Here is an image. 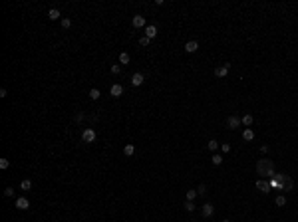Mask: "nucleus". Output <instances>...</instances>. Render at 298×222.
I'll list each match as a JSON object with an SVG mask.
<instances>
[{
  "label": "nucleus",
  "instance_id": "f257e3e1",
  "mask_svg": "<svg viewBox=\"0 0 298 222\" xmlns=\"http://www.w3.org/2000/svg\"><path fill=\"white\" fill-rule=\"evenodd\" d=\"M270 187L280 188V191H292V188H294V181H292L290 175L280 172V175H276L274 178H270Z\"/></svg>",
  "mask_w": 298,
  "mask_h": 222
},
{
  "label": "nucleus",
  "instance_id": "f03ea898",
  "mask_svg": "<svg viewBox=\"0 0 298 222\" xmlns=\"http://www.w3.org/2000/svg\"><path fill=\"white\" fill-rule=\"evenodd\" d=\"M256 172L266 178H274L276 177V171H274V163L270 159H258L256 163Z\"/></svg>",
  "mask_w": 298,
  "mask_h": 222
},
{
  "label": "nucleus",
  "instance_id": "7ed1b4c3",
  "mask_svg": "<svg viewBox=\"0 0 298 222\" xmlns=\"http://www.w3.org/2000/svg\"><path fill=\"white\" fill-rule=\"evenodd\" d=\"M95 137H97V135H95V131H94L91 127L84 129V133H82V141H84V143H94Z\"/></svg>",
  "mask_w": 298,
  "mask_h": 222
},
{
  "label": "nucleus",
  "instance_id": "20e7f679",
  "mask_svg": "<svg viewBox=\"0 0 298 222\" xmlns=\"http://www.w3.org/2000/svg\"><path fill=\"white\" fill-rule=\"evenodd\" d=\"M16 208H18V210H28L30 208L28 198H26V196H18V198H16Z\"/></svg>",
  "mask_w": 298,
  "mask_h": 222
},
{
  "label": "nucleus",
  "instance_id": "39448f33",
  "mask_svg": "<svg viewBox=\"0 0 298 222\" xmlns=\"http://www.w3.org/2000/svg\"><path fill=\"white\" fill-rule=\"evenodd\" d=\"M229 69H231V64L219 66V68H215V75H217V78H225V75L229 73Z\"/></svg>",
  "mask_w": 298,
  "mask_h": 222
},
{
  "label": "nucleus",
  "instance_id": "423d86ee",
  "mask_svg": "<svg viewBox=\"0 0 298 222\" xmlns=\"http://www.w3.org/2000/svg\"><path fill=\"white\" fill-rule=\"evenodd\" d=\"M241 123H242V121H241V119H238L237 115H231L229 119H227V127H229V129H237L238 125H241Z\"/></svg>",
  "mask_w": 298,
  "mask_h": 222
},
{
  "label": "nucleus",
  "instance_id": "0eeeda50",
  "mask_svg": "<svg viewBox=\"0 0 298 222\" xmlns=\"http://www.w3.org/2000/svg\"><path fill=\"white\" fill-rule=\"evenodd\" d=\"M256 188L261 192H268L270 191V182L266 181V178H261V181H256Z\"/></svg>",
  "mask_w": 298,
  "mask_h": 222
},
{
  "label": "nucleus",
  "instance_id": "6e6552de",
  "mask_svg": "<svg viewBox=\"0 0 298 222\" xmlns=\"http://www.w3.org/2000/svg\"><path fill=\"white\" fill-rule=\"evenodd\" d=\"M131 24H133V28H145V18H143V16H139V14H135L133 20H131Z\"/></svg>",
  "mask_w": 298,
  "mask_h": 222
},
{
  "label": "nucleus",
  "instance_id": "1a4fd4ad",
  "mask_svg": "<svg viewBox=\"0 0 298 222\" xmlns=\"http://www.w3.org/2000/svg\"><path fill=\"white\" fill-rule=\"evenodd\" d=\"M110 95H111V97H119V95H123V85L113 83V85H111V89H110Z\"/></svg>",
  "mask_w": 298,
  "mask_h": 222
},
{
  "label": "nucleus",
  "instance_id": "9d476101",
  "mask_svg": "<svg viewBox=\"0 0 298 222\" xmlns=\"http://www.w3.org/2000/svg\"><path fill=\"white\" fill-rule=\"evenodd\" d=\"M213 212H215V206H213L211 202H205V204H203V216H205V218H211Z\"/></svg>",
  "mask_w": 298,
  "mask_h": 222
},
{
  "label": "nucleus",
  "instance_id": "9b49d317",
  "mask_svg": "<svg viewBox=\"0 0 298 222\" xmlns=\"http://www.w3.org/2000/svg\"><path fill=\"white\" fill-rule=\"evenodd\" d=\"M143 82H145L143 73H133V75H131V85H135V87H139Z\"/></svg>",
  "mask_w": 298,
  "mask_h": 222
},
{
  "label": "nucleus",
  "instance_id": "f8f14e48",
  "mask_svg": "<svg viewBox=\"0 0 298 222\" xmlns=\"http://www.w3.org/2000/svg\"><path fill=\"white\" fill-rule=\"evenodd\" d=\"M197 50H199V44H197L195 40H189L187 44H185V52H187V54H193V52H197Z\"/></svg>",
  "mask_w": 298,
  "mask_h": 222
},
{
  "label": "nucleus",
  "instance_id": "ddd939ff",
  "mask_svg": "<svg viewBox=\"0 0 298 222\" xmlns=\"http://www.w3.org/2000/svg\"><path fill=\"white\" fill-rule=\"evenodd\" d=\"M145 36H147L149 40H153V38L157 36V28L155 26H145Z\"/></svg>",
  "mask_w": 298,
  "mask_h": 222
},
{
  "label": "nucleus",
  "instance_id": "4468645a",
  "mask_svg": "<svg viewBox=\"0 0 298 222\" xmlns=\"http://www.w3.org/2000/svg\"><path fill=\"white\" fill-rule=\"evenodd\" d=\"M129 62H131V56H129L127 52H121V54H119V64H123V66H127Z\"/></svg>",
  "mask_w": 298,
  "mask_h": 222
},
{
  "label": "nucleus",
  "instance_id": "2eb2a0df",
  "mask_svg": "<svg viewBox=\"0 0 298 222\" xmlns=\"http://www.w3.org/2000/svg\"><path fill=\"white\" fill-rule=\"evenodd\" d=\"M242 139H245V141H252V139H254V131H252L251 127H247L245 131H242Z\"/></svg>",
  "mask_w": 298,
  "mask_h": 222
},
{
  "label": "nucleus",
  "instance_id": "dca6fc26",
  "mask_svg": "<svg viewBox=\"0 0 298 222\" xmlns=\"http://www.w3.org/2000/svg\"><path fill=\"white\" fill-rule=\"evenodd\" d=\"M48 18L50 20H60V10L58 8H50L48 10Z\"/></svg>",
  "mask_w": 298,
  "mask_h": 222
},
{
  "label": "nucleus",
  "instance_id": "f3484780",
  "mask_svg": "<svg viewBox=\"0 0 298 222\" xmlns=\"http://www.w3.org/2000/svg\"><path fill=\"white\" fill-rule=\"evenodd\" d=\"M241 121H242V125H245V127H251L254 119H252V115H251V113H247V115H242V119H241Z\"/></svg>",
  "mask_w": 298,
  "mask_h": 222
},
{
  "label": "nucleus",
  "instance_id": "a211bd4d",
  "mask_svg": "<svg viewBox=\"0 0 298 222\" xmlns=\"http://www.w3.org/2000/svg\"><path fill=\"white\" fill-rule=\"evenodd\" d=\"M133 153H135V147H133L131 143H127L125 147H123V155H125V157H131Z\"/></svg>",
  "mask_w": 298,
  "mask_h": 222
},
{
  "label": "nucleus",
  "instance_id": "6ab92c4d",
  "mask_svg": "<svg viewBox=\"0 0 298 222\" xmlns=\"http://www.w3.org/2000/svg\"><path fill=\"white\" fill-rule=\"evenodd\" d=\"M20 188H22V191H30V188H32V181H30V178H24V181L20 182Z\"/></svg>",
  "mask_w": 298,
  "mask_h": 222
},
{
  "label": "nucleus",
  "instance_id": "aec40b11",
  "mask_svg": "<svg viewBox=\"0 0 298 222\" xmlns=\"http://www.w3.org/2000/svg\"><path fill=\"white\" fill-rule=\"evenodd\" d=\"M90 97H91V99H94V101H95V99H100V97H101V91L97 89V87L90 89Z\"/></svg>",
  "mask_w": 298,
  "mask_h": 222
},
{
  "label": "nucleus",
  "instance_id": "412c9836",
  "mask_svg": "<svg viewBox=\"0 0 298 222\" xmlns=\"http://www.w3.org/2000/svg\"><path fill=\"white\" fill-rule=\"evenodd\" d=\"M274 202H276V206H286V196H284V194H278Z\"/></svg>",
  "mask_w": 298,
  "mask_h": 222
},
{
  "label": "nucleus",
  "instance_id": "4be33fe9",
  "mask_svg": "<svg viewBox=\"0 0 298 222\" xmlns=\"http://www.w3.org/2000/svg\"><path fill=\"white\" fill-rule=\"evenodd\" d=\"M207 147H209L211 151H217V149H219V141H217V139H211L209 143H207Z\"/></svg>",
  "mask_w": 298,
  "mask_h": 222
},
{
  "label": "nucleus",
  "instance_id": "5701e85b",
  "mask_svg": "<svg viewBox=\"0 0 298 222\" xmlns=\"http://www.w3.org/2000/svg\"><path fill=\"white\" fill-rule=\"evenodd\" d=\"M195 208H197V206H195L193 200H187V202H185V210H187V212H193Z\"/></svg>",
  "mask_w": 298,
  "mask_h": 222
},
{
  "label": "nucleus",
  "instance_id": "b1692460",
  "mask_svg": "<svg viewBox=\"0 0 298 222\" xmlns=\"http://www.w3.org/2000/svg\"><path fill=\"white\" fill-rule=\"evenodd\" d=\"M111 73H113V75L121 73V64H113V66H111Z\"/></svg>",
  "mask_w": 298,
  "mask_h": 222
},
{
  "label": "nucleus",
  "instance_id": "393cba45",
  "mask_svg": "<svg viewBox=\"0 0 298 222\" xmlns=\"http://www.w3.org/2000/svg\"><path fill=\"white\" fill-rule=\"evenodd\" d=\"M197 194H199L197 188H195V191H187V200H195V198H197Z\"/></svg>",
  "mask_w": 298,
  "mask_h": 222
},
{
  "label": "nucleus",
  "instance_id": "a878e982",
  "mask_svg": "<svg viewBox=\"0 0 298 222\" xmlns=\"http://www.w3.org/2000/svg\"><path fill=\"white\" fill-rule=\"evenodd\" d=\"M211 161H213V165L219 167L221 163H223V157H221V155H213V159H211Z\"/></svg>",
  "mask_w": 298,
  "mask_h": 222
},
{
  "label": "nucleus",
  "instance_id": "bb28decb",
  "mask_svg": "<svg viewBox=\"0 0 298 222\" xmlns=\"http://www.w3.org/2000/svg\"><path fill=\"white\" fill-rule=\"evenodd\" d=\"M149 42H151V40H149L147 36H141V38H139V46H143V48L149 46Z\"/></svg>",
  "mask_w": 298,
  "mask_h": 222
},
{
  "label": "nucleus",
  "instance_id": "cd10ccee",
  "mask_svg": "<svg viewBox=\"0 0 298 222\" xmlns=\"http://www.w3.org/2000/svg\"><path fill=\"white\" fill-rule=\"evenodd\" d=\"M8 167H10V161L8 159H0V169L4 171V169H8Z\"/></svg>",
  "mask_w": 298,
  "mask_h": 222
},
{
  "label": "nucleus",
  "instance_id": "c85d7f7f",
  "mask_svg": "<svg viewBox=\"0 0 298 222\" xmlns=\"http://www.w3.org/2000/svg\"><path fill=\"white\" fill-rule=\"evenodd\" d=\"M70 26H72V20H68V18H62V28H70Z\"/></svg>",
  "mask_w": 298,
  "mask_h": 222
},
{
  "label": "nucleus",
  "instance_id": "c756f323",
  "mask_svg": "<svg viewBox=\"0 0 298 222\" xmlns=\"http://www.w3.org/2000/svg\"><path fill=\"white\" fill-rule=\"evenodd\" d=\"M197 192L201 194V196H203V194H207V187H205V185H199V187H197Z\"/></svg>",
  "mask_w": 298,
  "mask_h": 222
},
{
  "label": "nucleus",
  "instance_id": "7c9ffc66",
  "mask_svg": "<svg viewBox=\"0 0 298 222\" xmlns=\"http://www.w3.org/2000/svg\"><path fill=\"white\" fill-rule=\"evenodd\" d=\"M12 194H14V188H12V187H6V188H4V196H12Z\"/></svg>",
  "mask_w": 298,
  "mask_h": 222
},
{
  "label": "nucleus",
  "instance_id": "2f4dec72",
  "mask_svg": "<svg viewBox=\"0 0 298 222\" xmlns=\"http://www.w3.org/2000/svg\"><path fill=\"white\" fill-rule=\"evenodd\" d=\"M221 149H223L225 153H229V151H231V145H229V143H223V145H221Z\"/></svg>",
  "mask_w": 298,
  "mask_h": 222
},
{
  "label": "nucleus",
  "instance_id": "473e14b6",
  "mask_svg": "<svg viewBox=\"0 0 298 222\" xmlns=\"http://www.w3.org/2000/svg\"><path fill=\"white\" fill-rule=\"evenodd\" d=\"M6 95H8V91H6V87H2V89H0V97H6Z\"/></svg>",
  "mask_w": 298,
  "mask_h": 222
},
{
  "label": "nucleus",
  "instance_id": "72a5a7b5",
  "mask_svg": "<svg viewBox=\"0 0 298 222\" xmlns=\"http://www.w3.org/2000/svg\"><path fill=\"white\" fill-rule=\"evenodd\" d=\"M223 222H229V220H223Z\"/></svg>",
  "mask_w": 298,
  "mask_h": 222
},
{
  "label": "nucleus",
  "instance_id": "f704fd0d",
  "mask_svg": "<svg viewBox=\"0 0 298 222\" xmlns=\"http://www.w3.org/2000/svg\"><path fill=\"white\" fill-rule=\"evenodd\" d=\"M266 222H270V220H266Z\"/></svg>",
  "mask_w": 298,
  "mask_h": 222
}]
</instances>
